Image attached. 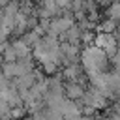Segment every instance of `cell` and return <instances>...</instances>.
Returning <instances> with one entry per match:
<instances>
[{
	"mask_svg": "<svg viewBox=\"0 0 120 120\" xmlns=\"http://www.w3.org/2000/svg\"><path fill=\"white\" fill-rule=\"evenodd\" d=\"M81 66L84 69V73H94V71H107V64H109V56L103 52V49L92 45H86L81 54H79Z\"/></svg>",
	"mask_w": 120,
	"mask_h": 120,
	"instance_id": "1",
	"label": "cell"
},
{
	"mask_svg": "<svg viewBox=\"0 0 120 120\" xmlns=\"http://www.w3.org/2000/svg\"><path fill=\"white\" fill-rule=\"evenodd\" d=\"M0 98H2L9 107H13V105H24L22 99H21V94H19V90H17V86H15L13 82H9V84H6L4 88H0Z\"/></svg>",
	"mask_w": 120,
	"mask_h": 120,
	"instance_id": "2",
	"label": "cell"
},
{
	"mask_svg": "<svg viewBox=\"0 0 120 120\" xmlns=\"http://www.w3.org/2000/svg\"><path fill=\"white\" fill-rule=\"evenodd\" d=\"M86 92V86L77 82V81H68L64 84V96L68 99H73V101H81V98L84 96Z\"/></svg>",
	"mask_w": 120,
	"mask_h": 120,
	"instance_id": "3",
	"label": "cell"
},
{
	"mask_svg": "<svg viewBox=\"0 0 120 120\" xmlns=\"http://www.w3.org/2000/svg\"><path fill=\"white\" fill-rule=\"evenodd\" d=\"M84 73V69H82V66H81V62H71V64H66L64 66V69H62V77H64V81L68 82V81H79V77Z\"/></svg>",
	"mask_w": 120,
	"mask_h": 120,
	"instance_id": "4",
	"label": "cell"
},
{
	"mask_svg": "<svg viewBox=\"0 0 120 120\" xmlns=\"http://www.w3.org/2000/svg\"><path fill=\"white\" fill-rule=\"evenodd\" d=\"M11 82L17 86V90H24V88H30V86L36 82V73H34V69H32V71H28V73H22V75L15 77Z\"/></svg>",
	"mask_w": 120,
	"mask_h": 120,
	"instance_id": "5",
	"label": "cell"
},
{
	"mask_svg": "<svg viewBox=\"0 0 120 120\" xmlns=\"http://www.w3.org/2000/svg\"><path fill=\"white\" fill-rule=\"evenodd\" d=\"M81 32H82V28L75 22L73 26H69V28L62 34V38H64V41H69V43L79 45V43H81Z\"/></svg>",
	"mask_w": 120,
	"mask_h": 120,
	"instance_id": "6",
	"label": "cell"
},
{
	"mask_svg": "<svg viewBox=\"0 0 120 120\" xmlns=\"http://www.w3.org/2000/svg\"><path fill=\"white\" fill-rule=\"evenodd\" d=\"M11 47L15 49V52H17V60L19 58H24V56H32V52H30V45L22 39V38H19V39H15L13 43H11Z\"/></svg>",
	"mask_w": 120,
	"mask_h": 120,
	"instance_id": "7",
	"label": "cell"
},
{
	"mask_svg": "<svg viewBox=\"0 0 120 120\" xmlns=\"http://www.w3.org/2000/svg\"><path fill=\"white\" fill-rule=\"evenodd\" d=\"M118 47H120V45H118V41H116L114 34H111L109 41H107V43H105L101 49H103V52H105L109 58H114V56H116V52H118Z\"/></svg>",
	"mask_w": 120,
	"mask_h": 120,
	"instance_id": "8",
	"label": "cell"
},
{
	"mask_svg": "<svg viewBox=\"0 0 120 120\" xmlns=\"http://www.w3.org/2000/svg\"><path fill=\"white\" fill-rule=\"evenodd\" d=\"M116 21H112V19H101L99 22H98V26H96V30L98 32H105V34H112L114 32V28H116Z\"/></svg>",
	"mask_w": 120,
	"mask_h": 120,
	"instance_id": "9",
	"label": "cell"
},
{
	"mask_svg": "<svg viewBox=\"0 0 120 120\" xmlns=\"http://www.w3.org/2000/svg\"><path fill=\"white\" fill-rule=\"evenodd\" d=\"M107 17L109 19H112V21H116L118 24H120V0H114V2H111L109 6H107Z\"/></svg>",
	"mask_w": 120,
	"mask_h": 120,
	"instance_id": "10",
	"label": "cell"
},
{
	"mask_svg": "<svg viewBox=\"0 0 120 120\" xmlns=\"http://www.w3.org/2000/svg\"><path fill=\"white\" fill-rule=\"evenodd\" d=\"M26 114V107L24 105H13L9 109V120H22Z\"/></svg>",
	"mask_w": 120,
	"mask_h": 120,
	"instance_id": "11",
	"label": "cell"
},
{
	"mask_svg": "<svg viewBox=\"0 0 120 120\" xmlns=\"http://www.w3.org/2000/svg\"><path fill=\"white\" fill-rule=\"evenodd\" d=\"M39 64H41V69H43L45 75L56 73V71H58V66H60V64H56L54 60H43V62H39Z\"/></svg>",
	"mask_w": 120,
	"mask_h": 120,
	"instance_id": "12",
	"label": "cell"
},
{
	"mask_svg": "<svg viewBox=\"0 0 120 120\" xmlns=\"http://www.w3.org/2000/svg\"><path fill=\"white\" fill-rule=\"evenodd\" d=\"M21 38H22V39H24V41H26V43H28L30 47H34V45H36V43H38V41L41 39V36H39V34H36V32L32 30V28H30V30H26V32H24V34H22Z\"/></svg>",
	"mask_w": 120,
	"mask_h": 120,
	"instance_id": "13",
	"label": "cell"
},
{
	"mask_svg": "<svg viewBox=\"0 0 120 120\" xmlns=\"http://www.w3.org/2000/svg\"><path fill=\"white\" fill-rule=\"evenodd\" d=\"M39 8H43V9L51 11L52 15H56L58 11H62V9L56 6V2H54V0H39Z\"/></svg>",
	"mask_w": 120,
	"mask_h": 120,
	"instance_id": "14",
	"label": "cell"
},
{
	"mask_svg": "<svg viewBox=\"0 0 120 120\" xmlns=\"http://www.w3.org/2000/svg\"><path fill=\"white\" fill-rule=\"evenodd\" d=\"M2 56H4V62H15V60H17V52H15V49L11 47V43L2 51Z\"/></svg>",
	"mask_w": 120,
	"mask_h": 120,
	"instance_id": "15",
	"label": "cell"
},
{
	"mask_svg": "<svg viewBox=\"0 0 120 120\" xmlns=\"http://www.w3.org/2000/svg\"><path fill=\"white\" fill-rule=\"evenodd\" d=\"M94 38H96V34L92 30H82L81 32V43H84V45H92Z\"/></svg>",
	"mask_w": 120,
	"mask_h": 120,
	"instance_id": "16",
	"label": "cell"
},
{
	"mask_svg": "<svg viewBox=\"0 0 120 120\" xmlns=\"http://www.w3.org/2000/svg\"><path fill=\"white\" fill-rule=\"evenodd\" d=\"M54 2H56V6L60 9H66V11L69 9V4H71V0H54Z\"/></svg>",
	"mask_w": 120,
	"mask_h": 120,
	"instance_id": "17",
	"label": "cell"
},
{
	"mask_svg": "<svg viewBox=\"0 0 120 120\" xmlns=\"http://www.w3.org/2000/svg\"><path fill=\"white\" fill-rule=\"evenodd\" d=\"M2 17H4V8H0V21H2Z\"/></svg>",
	"mask_w": 120,
	"mask_h": 120,
	"instance_id": "18",
	"label": "cell"
},
{
	"mask_svg": "<svg viewBox=\"0 0 120 120\" xmlns=\"http://www.w3.org/2000/svg\"><path fill=\"white\" fill-rule=\"evenodd\" d=\"M92 120H105V118H101V116H96V118H92Z\"/></svg>",
	"mask_w": 120,
	"mask_h": 120,
	"instance_id": "19",
	"label": "cell"
},
{
	"mask_svg": "<svg viewBox=\"0 0 120 120\" xmlns=\"http://www.w3.org/2000/svg\"><path fill=\"white\" fill-rule=\"evenodd\" d=\"M2 62H4V56H2V52H0V66H2Z\"/></svg>",
	"mask_w": 120,
	"mask_h": 120,
	"instance_id": "20",
	"label": "cell"
}]
</instances>
